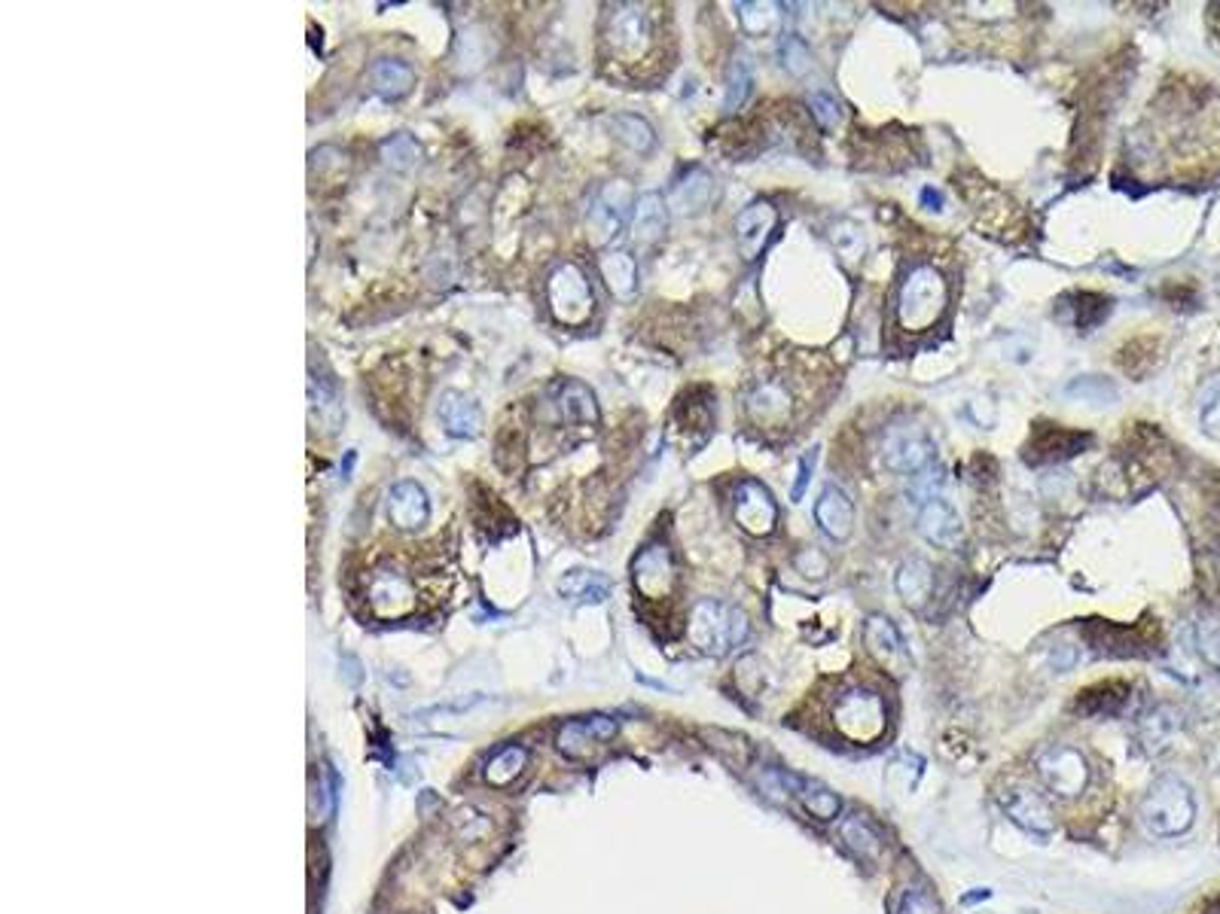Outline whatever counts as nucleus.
I'll return each instance as SVG.
<instances>
[{
    "label": "nucleus",
    "instance_id": "obj_1",
    "mask_svg": "<svg viewBox=\"0 0 1220 914\" xmlns=\"http://www.w3.org/2000/svg\"><path fill=\"white\" fill-rule=\"evenodd\" d=\"M656 12L651 3H611L602 22L605 52L619 64H638L656 49Z\"/></svg>",
    "mask_w": 1220,
    "mask_h": 914
},
{
    "label": "nucleus",
    "instance_id": "obj_2",
    "mask_svg": "<svg viewBox=\"0 0 1220 914\" xmlns=\"http://www.w3.org/2000/svg\"><path fill=\"white\" fill-rule=\"evenodd\" d=\"M949 305V284L934 265H913L897 290V324L907 333H928Z\"/></svg>",
    "mask_w": 1220,
    "mask_h": 914
},
{
    "label": "nucleus",
    "instance_id": "obj_3",
    "mask_svg": "<svg viewBox=\"0 0 1220 914\" xmlns=\"http://www.w3.org/2000/svg\"><path fill=\"white\" fill-rule=\"evenodd\" d=\"M687 638L699 652L720 659L729 650H736L738 643H745V638H748V616L742 613L738 607L705 598V601H699L689 610Z\"/></svg>",
    "mask_w": 1220,
    "mask_h": 914
},
{
    "label": "nucleus",
    "instance_id": "obj_4",
    "mask_svg": "<svg viewBox=\"0 0 1220 914\" xmlns=\"http://www.w3.org/2000/svg\"><path fill=\"white\" fill-rule=\"evenodd\" d=\"M1138 814H1141V823L1153 835L1172 839V835H1181V832L1193 826L1197 805H1193V795L1187 790V783H1181L1178 778H1160L1148 790Z\"/></svg>",
    "mask_w": 1220,
    "mask_h": 914
},
{
    "label": "nucleus",
    "instance_id": "obj_5",
    "mask_svg": "<svg viewBox=\"0 0 1220 914\" xmlns=\"http://www.w3.org/2000/svg\"><path fill=\"white\" fill-rule=\"evenodd\" d=\"M549 312L562 326H583L595 312V296L589 275L577 263H562L546 281Z\"/></svg>",
    "mask_w": 1220,
    "mask_h": 914
},
{
    "label": "nucleus",
    "instance_id": "obj_6",
    "mask_svg": "<svg viewBox=\"0 0 1220 914\" xmlns=\"http://www.w3.org/2000/svg\"><path fill=\"white\" fill-rule=\"evenodd\" d=\"M834 725L836 732L855 741V744H870L885 732V701L876 689H846L834 701Z\"/></svg>",
    "mask_w": 1220,
    "mask_h": 914
},
{
    "label": "nucleus",
    "instance_id": "obj_7",
    "mask_svg": "<svg viewBox=\"0 0 1220 914\" xmlns=\"http://www.w3.org/2000/svg\"><path fill=\"white\" fill-rule=\"evenodd\" d=\"M366 603L379 619H400L415 610V582L397 565H379L366 582Z\"/></svg>",
    "mask_w": 1220,
    "mask_h": 914
},
{
    "label": "nucleus",
    "instance_id": "obj_8",
    "mask_svg": "<svg viewBox=\"0 0 1220 914\" xmlns=\"http://www.w3.org/2000/svg\"><path fill=\"white\" fill-rule=\"evenodd\" d=\"M883 460L891 473L916 476L934 460V439L918 424H891L883 436Z\"/></svg>",
    "mask_w": 1220,
    "mask_h": 914
},
{
    "label": "nucleus",
    "instance_id": "obj_9",
    "mask_svg": "<svg viewBox=\"0 0 1220 914\" xmlns=\"http://www.w3.org/2000/svg\"><path fill=\"white\" fill-rule=\"evenodd\" d=\"M635 193L626 181H611L605 183L598 195L593 199V207L586 214V226H589V238L593 244H607L619 235V228L626 226L628 214L635 211Z\"/></svg>",
    "mask_w": 1220,
    "mask_h": 914
},
{
    "label": "nucleus",
    "instance_id": "obj_10",
    "mask_svg": "<svg viewBox=\"0 0 1220 914\" xmlns=\"http://www.w3.org/2000/svg\"><path fill=\"white\" fill-rule=\"evenodd\" d=\"M632 582L638 589L641 598L647 601H665L677 589V567L675 555L665 542H651L632 561Z\"/></svg>",
    "mask_w": 1220,
    "mask_h": 914
},
{
    "label": "nucleus",
    "instance_id": "obj_11",
    "mask_svg": "<svg viewBox=\"0 0 1220 914\" xmlns=\"http://www.w3.org/2000/svg\"><path fill=\"white\" fill-rule=\"evenodd\" d=\"M1038 778L1056 795H1080L1089 783L1087 756L1075 747H1050L1038 759Z\"/></svg>",
    "mask_w": 1220,
    "mask_h": 914
},
{
    "label": "nucleus",
    "instance_id": "obj_12",
    "mask_svg": "<svg viewBox=\"0 0 1220 914\" xmlns=\"http://www.w3.org/2000/svg\"><path fill=\"white\" fill-rule=\"evenodd\" d=\"M748 418L760 430H782L794 418V394L782 378H766L748 394Z\"/></svg>",
    "mask_w": 1220,
    "mask_h": 914
},
{
    "label": "nucleus",
    "instance_id": "obj_13",
    "mask_svg": "<svg viewBox=\"0 0 1220 914\" xmlns=\"http://www.w3.org/2000/svg\"><path fill=\"white\" fill-rule=\"evenodd\" d=\"M733 506H736L738 528L748 530L750 537H769L778 525V506H775L769 488H763L760 481H738Z\"/></svg>",
    "mask_w": 1220,
    "mask_h": 914
},
{
    "label": "nucleus",
    "instance_id": "obj_14",
    "mask_svg": "<svg viewBox=\"0 0 1220 914\" xmlns=\"http://www.w3.org/2000/svg\"><path fill=\"white\" fill-rule=\"evenodd\" d=\"M619 729V722L614 717H586V720H571L558 729V753H565L568 759H583L593 747L611 741Z\"/></svg>",
    "mask_w": 1220,
    "mask_h": 914
},
{
    "label": "nucleus",
    "instance_id": "obj_15",
    "mask_svg": "<svg viewBox=\"0 0 1220 914\" xmlns=\"http://www.w3.org/2000/svg\"><path fill=\"white\" fill-rule=\"evenodd\" d=\"M864 643H867V652H870L876 662L888 668L891 674H904L909 664L907 647H904V638L895 628V622L888 616H870L864 622Z\"/></svg>",
    "mask_w": 1220,
    "mask_h": 914
},
{
    "label": "nucleus",
    "instance_id": "obj_16",
    "mask_svg": "<svg viewBox=\"0 0 1220 914\" xmlns=\"http://www.w3.org/2000/svg\"><path fill=\"white\" fill-rule=\"evenodd\" d=\"M775 226H778V211H775L769 202H754L736 217V241L738 253L754 263L763 253V247L773 238Z\"/></svg>",
    "mask_w": 1220,
    "mask_h": 914
},
{
    "label": "nucleus",
    "instance_id": "obj_17",
    "mask_svg": "<svg viewBox=\"0 0 1220 914\" xmlns=\"http://www.w3.org/2000/svg\"><path fill=\"white\" fill-rule=\"evenodd\" d=\"M387 518L397 530H422L431 518V504L422 485L397 481L387 494Z\"/></svg>",
    "mask_w": 1220,
    "mask_h": 914
},
{
    "label": "nucleus",
    "instance_id": "obj_18",
    "mask_svg": "<svg viewBox=\"0 0 1220 914\" xmlns=\"http://www.w3.org/2000/svg\"><path fill=\"white\" fill-rule=\"evenodd\" d=\"M815 521L834 542H846L855 530V506L848 494L836 485H827L815 504Z\"/></svg>",
    "mask_w": 1220,
    "mask_h": 914
},
{
    "label": "nucleus",
    "instance_id": "obj_19",
    "mask_svg": "<svg viewBox=\"0 0 1220 914\" xmlns=\"http://www.w3.org/2000/svg\"><path fill=\"white\" fill-rule=\"evenodd\" d=\"M556 418L568 427H593L598 424V403L595 394L583 382H562L553 394Z\"/></svg>",
    "mask_w": 1220,
    "mask_h": 914
},
{
    "label": "nucleus",
    "instance_id": "obj_20",
    "mask_svg": "<svg viewBox=\"0 0 1220 914\" xmlns=\"http://www.w3.org/2000/svg\"><path fill=\"white\" fill-rule=\"evenodd\" d=\"M918 534L925 537V540L930 542V546H937V549H955L958 542H961V518H958V512H955L952 506L946 504V500H930V504L921 506V512H918Z\"/></svg>",
    "mask_w": 1220,
    "mask_h": 914
},
{
    "label": "nucleus",
    "instance_id": "obj_21",
    "mask_svg": "<svg viewBox=\"0 0 1220 914\" xmlns=\"http://www.w3.org/2000/svg\"><path fill=\"white\" fill-rule=\"evenodd\" d=\"M714 195H717V183L705 169H689L680 181L672 186V195H668V207L680 214V217H693V214H702L705 207H712Z\"/></svg>",
    "mask_w": 1220,
    "mask_h": 914
},
{
    "label": "nucleus",
    "instance_id": "obj_22",
    "mask_svg": "<svg viewBox=\"0 0 1220 914\" xmlns=\"http://www.w3.org/2000/svg\"><path fill=\"white\" fill-rule=\"evenodd\" d=\"M1004 808L1014 823L1035 835H1050L1052 832V811L1047 799L1035 790H1010L1004 795Z\"/></svg>",
    "mask_w": 1220,
    "mask_h": 914
},
{
    "label": "nucleus",
    "instance_id": "obj_23",
    "mask_svg": "<svg viewBox=\"0 0 1220 914\" xmlns=\"http://www.w3.org/2000/svg\"><path fill=\"white\" fill-rule=\"evenodd\" d=\"M1129 704V683L1120 680H1105L1077 692L1075 713L1080 717H1120Z\"/></svg>",
    "mask_w": 1220,
    "mask_h": 914
},
{
    "label": "nucleus",
    "instance_id": "obj_24",
    "mask_svg": "<svg viewBox=\"0 0 1220 914\" xmlns=\"http://www.w3.org/2000/svg\"><path fill=\"white\" fill-rule=\"evenodd\" d=\"M839 835H843L846 847L851 851V854L858 856L860 863L876 866V863L883 860L885 839H883V832H879V826H876L870 817H864V814H851V817H846L843 823H839Z\"/></svg>",
    "mask_w": 1220,
    "mask_h": 914
},
{
    "label": "nucleus",
    "instance_id": "obj_25",
    "mask_svg": "<svg viewBox=\"0 0 1220 914\" xmlns=\"http://www.w3.org/2000/svg\"><path fill=\"white\" fill-rule=\"evenodd\" d=\"M668 226V205L659 193H644L632 211V238L641 247H651L665 235Z\"/></svg>",
    "mask_w": 1220,
    "mask_h": 914
},
{
    "label": "nucleus",
    "instance_id": "obj_26",
    "mask_svg": "<svg viewBox=\"0 0 1220 914\" xmlns=\"http://www.w3.org/2000/svg\"><path fill=\"white\" fill-rule=\"evenodd\" d=\"M1089 443H1092V436L1087 434H1071V430H1062V427H1040L1035 443L1028 446L1026 457L1035 460V464H1050V460H1062V457L1077 455Z\"/></svg>",
    "mask_w": 1220,
    "mask_h": 914
},
{
    "label": "nucleus",
    "instance_id": "obj_27",
    "mask_svg": "<svg viewBox=\"0 0 1220 914\" xmlns=\"http://www.w3.org/2000/svg\"><path fill=\"white\" fill-rule=\"evenodd\" d=\"M309 412H312V422L326 434H333L342 424V399H339L333 378H321V375L309 378Z\"/></svg>",
    "mask_w": 1220,
    "mask_h": 914
},
{
    "label": "nucleus",
    "instance_id": "obj_28",
    "mask_svg": "<svg viewBox=\"0 0 1220 914\" xmlns=\"http://www.w3.org/2000/svg\"><path fill=\"white\" fill-rule=\"evenodd\" d=\"M440 422L446 424V430L458 439H473L483 427V412L480 406L467 399L464 394H446L440 403Z\"/></svg>",
    "mask_w": 1220,
    "mask_h": 914
},
{
    "label": "nucleus",
    "instance_id": "obj_29",
    "mask_svg": "<svg viewBox=\"0 0 1220 914\" xmlns=\"http://www.w3.org/2000/svg\"><path fill=\"white\" fill-rule=\"evenodd\" d=\"M895 582H897V595L904 598V603H907L909 610H921V607L928 603L930 591H934V570H930L925 561L913 558V561H907V565H900Z\"/></svg>",
    "mask_w": 1220,
    "mask_h": 914
},
{
    "label": "nucleus",
    "instance_id": "obj_30",
    "mask_svg": "<svg viewBox=\"0 0 1220 914\" xmlns=\"http://www.w3.org/2000/svg\"><path fill=\"white\" fill-rule=\"evenodd\" d=\"M370 80H373V89L382 98H397L410 95V89L415 85V71H412L406 61L400 59H379L370 71Z\"/></svg>",
    "mask_w": 1220,
    "mask_h": 914
},
{
    "label": "nucleus",
    "instance_id": "obj_31",
    "mask_svg": "<svg viewBox=\"0 0 1220 914\" xmlns=\"http://www.w3.org/2000/svg\"><path fill=\"white\" fill-rule=\"evenodd\" d=\"M602 277L616 299H632L638 290V265L626 251H611L602 256Z\"/></svg>",
    "mask_w": 1220,
    "mask_h": 914
},
{
    "label": "nucleus",
    "instance_id": "obj_32",
    "mask_svg": "<svg viewBox=\"0 0 1220 914\" xmlns=\"http://www.w3.org/2000/svg\"><path fill=\"white\" fill-rule=\"evenodd\" d=\"M736 12L742 28L754 37L769 34L782 22V3H775V0H742L736 3Z\"/></svg>",
    "mask_w": 1220,
    "mask_h": 914
},
{
    "label": "nucleus",
    "instance_id": "obj_33",
    "mask_svg": "<svg viewBox=\"0 0 1220 914\" xmlns=\"http://www.w3.org/2000/svg\"><path fill=\"white\" fill-rule=\"evenodd\" d=\"M525 769H528V750L520 744L504 747V750H497L495 756L488 759L485 781L492 783V786H510L516 778H522Z\"/></svg>",
    "mask_w": 1220,
    "mask_h": 914
},
{
    "label": "nucleus",
    "instance_id": "obj_34",
    "mask_svg": "<svg viewBox=\"0 0 1220 914\" xmlns=\"http://www.w3.org/2000/svg\"><path fill=\"white\" fill-rule=\"evenodd\" d=\"M611 132L632 153H651L653 144H656V134H653L651 122L641 120L635 113H616V116H611Z\"/></svg>",
    "mask_w": 1220,
    "mask_h": 914
},
{
    "label": "nucleus",
    "instance_id": "obj_35",
    "mask_svg": "<svg viewBox=\"0 0 1220 914\" xmlns=\"http://www.w3.org/2000/svg\"><path fill=\"white\" fill-rule=\"evenodd\" d=\"M558 591L568 595L571 601H605L607 591H611V582H607L602 573L595 570H574L568 577L558 582Z\"/></svg>",
    "mask_w": 1220,
    "mask_h": 914
},
{
    "label": "nucleus",
    "instance_id": "obj_36",
    "mask_svg": "<svg viewBox=\"0 0 1220 914\" xmlns=\"http://www.w3.org/2000/svg\"><path fill=\"white\" fill-rule=\"evenodd\" d=\"M379 156H382V162H385L387 169L410 171L419 165V159H422V146H419V141H415L412 134L400 132V134H391L387 141H382V146H379Z\"/></svg>",
    "mask_w": 1220,
    "mask_h": 914
},
{
    "label": "nucleus",
    "instance_id": "obj_37",
    "mask_svg": "<svg viewBox=\"0 0 1220 914\" xmlns=\"http://www.w3.org/2000/svg\"><path fill=\"white\" fill-rule=\"evenodd\" d=\"M830 241H834L836 253L843 256V263L855 265L858 260H864L867 253V238H864V228L855 223V220H836L830 226Z\"/></svg>",
    "mask_w": 1220,
    "mask_h": 914
},
{
    "label": "nucleus",
    "instance_id": "obj_38",
    "mask_svg": "<svg viewBox=\"0 0 1220 914\" xmlns=\"http://www.w3.org/2000/svg\"><path fill=\"white\" fill-rule=\"evenodd\" d=\"M750 85H754V73H750L748 55H738V59L729 64V73H726V98H724L726 113H736V110L748 101Z\"/></svg>",
    "mask_w": 1220,
    "mask_h": 914
},
{
    "label": "nucleus",
    "instance_id": "obj_39",
    "mask_svg": "<svg viewBox=\"0 0 1220 914\" xmlns=\"http://www.w3.org/2000/svg\"><path fill=\"white\" fill-rule=\"evenodd\" d=\"M452 830H455V835H458V842L464 844L483 842L485 835L492 832V820H488V814H483L480 808L464 805L452 814Z\"/></svg>",
    "mask_w": 1220,
    "mask_h": 914
},
{
    "label": "nucleus",
    "instance_id": "obj_40",
    "mask_svg": "<svg viewBox=\"0 0 1220 914\" xmlns=\"http://www.w3.org/2000/svg\"><path fill=\"white\" fill-rule=\"evenodd\" d=\"M708 738V747L717 750L720 756L733 765V769H745L750 762V744L736 732H724V729H714V732H705Z\"/></svg>",
    "mask_w": 1220,
    "mask_h": 914
},
{
    "label": "nucleus",
    "instance_id": "obj_41",
    "mask_svg": "<svg viewBox=\"0 0 1220 914\" xmlns=\"http://www.w3.org/2000/svg\"><path fill=\"white\" fill-rule=\"evenodd\" d=\"M778 59H782V68H785L790 77H806L811 71V52L809 47L799 40V37L787 34L782 37V47H778Z\"/></svg>",
    "mask_w": 1220,
    "mask_h": 914
},
{
    "label": "nucleus",
    "instance_id": "obj_42",
    "mask_svg": "<svg viewBox=\"0 0 1220 914\" xmlns=\"http://www.w3.org/2000/svg\"><path fill=\"white\" fill-rule=\"evenodd\" d=\"M809 110H811V116H815V122H818L821 129H827V132H834L836 125L843 122V104L836 101V95L824 92V89L811 92Z\"/></svg>",
    "mask_w": 1220,
    "mask_h": 914
},
{
    "label": "nucleus",
    "instance_id": "obj_43",
    "mask_svg": "<svg viewBox=\"0 0 1220 914\" xmlns=\"http://www.w3.org/2000/svg\"><path fill=\"white\" fill-rule=\"evenodd\" d=\"M1068 394L1071 397H1080L1083 403H1113L1117 399V390H1113V385H1108V382H1101V378H1096V375H1087V378H1077V382H1071L1068 385Z\"/></svg>",
    "mask_w": 1220,
    "mask_h": 914
},
{
    "label": "nucleus",
    "instance_id": "obj_44",
    "mask_svg": "<svg viewBox=\"0 0 1220 914\" xmlns=\"http://www.w3.org/2000/svg\"><path fill=\"white\" fill-rule=\"evenodd\" d=\"M942 488V469L940 467H925V469H918L916 476H913V485H909V497L916 500V504H930V500H937V494H940Z\"/></svg>",
    "mask_w": 1220,
    "mask_h": 914
},
{
    "label": "nucleus",
    "instance_id": "obj_45",
    "mask_svg": "<svg viewBox=\"0 0 1220 914\" xmlns=\"http://www.w3.org/2000/svg\"><path fill=\"white\" fill-rule=\"evenodd\" d=\"M897 914H942L937 896L925 887H909L897 905Z\"/></svg>",
    "mask_w": 1220,
    "mask_h": 914
},
{
    "label": "nucleus",
    "instance_id": "obj_46",
    "mask_svg": "<svg viewBox=\"0 0 1220 914\" xmlns=\"http://www.w3.org/2000/svg\"><path fill=\"white\" fill-rule=\"evenodd\" d=\"M797 567H799V573L821 579V577H827V567H830V565H827V558H824L818 549H806V552L797 555Z\"/></svg>",
    "mask_w": 1220,
    "mask_h": 914
},
{
    "label": "nucleus",
    "instance_id": "obj_47",
    "mask_svg": "<svg viewBox=\"0 0 1220 914\" xmlns=\"http://www.w3.org/2000/svg\"><path fill=\"white\" fill-rule=\"evenodd\" d=\"M1202 424L1209 434H1220V385H1214L1206 394V403H1202Z\"/></svg>",
    "mask_w": 1220,
    "mask_h": 914
},
{
    "label": "nucleus",
    "instance_id": "obj_48",
    "mask_svg": "<svg viewBox=\"0 0 1220 914\" xmlns=\"http://www.w3.org/2000/svg\"><path fill=\"white\" fill-rule=\"evenodd\" d=\"M815 460H818V455H815V451H806V455L799 457L797 485H794V491H790V500H794V504H799V500H803V494H806V485H809V479H811Z\"/></svg>",
    "mask_w": 1220,
    "mask_h": 914
},
{
    "label": "nucleus",
    "instance_id": "obj_49",
    "mask_svg": "<svg viewBox=\"0 0 1220 914\" xmlns=\"http://www.w3.org/2000/svg\"><path fill=\"white\" fill-rule=\"evenodd\" d=\"M921 205L928 207V211H942V193L940 190H921Z\"/></svg>",
    "mask_w": 1220,
    "mask_h": 914
},
{
    "label": "nucleus",
    "instance_id": "obj_50",
    "mask_svg": "<svg viewBox=\"0 0 1220 914\" xmlns=\"http://www.w3.org/2000/svg\"><path fill=\"white\" fill-rule=\"evenodd\" d=\"M1218 912H1220V903H1218Z\"/></svg>",
    "mask_w": 1220,
    "mask_h": 914
}]
</instances>
